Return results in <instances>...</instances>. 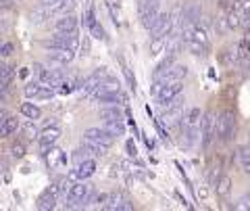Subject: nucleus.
<instances>
[{
  "mask_svg": "<svg viewBox=\"0 0 250 211\" xmlns=\"http://www.w3.org/2000/svg\"><path fill=\"white\" fill-rule=\"evenodd\" d=\"M125 148H127V155H131V157H136V155H138V148H136V144H134V140H127Z\"/></svg>",
  "mask_w": 250,
  "mask_h": 211,
  "instance_id": "obj_41",
  "label": "nucleus"
},
{
  "mask_svg": "<svg viewBox=\"0 0 250 211\" xmlns=\"http://www.w3.org/2000/svg\"><path fill=\"white\" fill-rule=\"evenodd\" d=\"M165 42H167V38H152V42H150V54H161L163 48H165Z\"/></svg>",
  "mask_w": 250,
  "mask_h": 211,
  "instance_id": "obj_35",
  "label": "nucleus"
},
{
  "mask_svg": "<svg viewBox=\"0 0 250 211\" xmlns=\"http://www.w3.org/2000/svg\"><path fill=\"white\" fill-rule=\"evenodd\" d=\"M62 77H65V75H62L61 71H57V69H44V73L40 75V77H38V80H40L44 86H48V88H59V84L62 82Z\"/></svg>",
  "mask_w": 250,
  "mask_h": 211,
  "instance_id": "obj_19",
  "label": "nucleus"
},
{
  "mask_svg": "<svg viewBox=\"0 0 250 211\" xmlns=\"http://www.w3.org/2000/svg\"><path fill=\"white\" fill-rule=\"evenodd\" d=\"M200 138V126H184V146H194Z\"/></svg>",
  "mask_w": 250,
  "mask_h": 211,
  "instance_id": "obj_21",
  "label": "nucleus"
},
{
  "mask_svg": "<svg viewBox=\"0 0 250 211\" xmlns=\"http://www.w3.org/2000/svg\"><path fill=\"white\" fill-rule=\"evenodd\" d=\"M240 165H242V169H244L246 174L250 176V159H246V161H240Z\"/></svg>",
  "mask_w": 250,
  "mask_h": 211,
  "instance_id": "obj_48",
  "label": "nucleus"
},
{
  "mask_svg": "<svg viewBox=\"0 0 250 211\" xmlns=\"http://www.w3.org/2000/svg\"><path fill=\"white\" fill-rule=\"evenodd\" d=\"M17 130H19V119H17V117H13V115H9V117H6V121L0 126V138H9Z\"/></svg>",
  "mask_w": 250,
  "mask_h": 211,
  "instance_id": "obj_23",
  "label": "nucleus"
},
{
  "mask_svg": "<svg viewBox=\"0 0 250 211\" xmlns=\"http://www.w3.org/2000/svg\"><path fill=\"white\" fill-rule=\"evenodd\" d=\"M0 44H2V42H0Z\"/></svg>",
  "mask_w": 250,
  "mask_h": 211,
  "instance_id": "obj_51",
  "label": "nucleus"
},
{
  "mask_svg": "<svg viewBox=\"0 0 250 211\" xmlns=\"http://www.w3.org/2000/svg\"><path fill=\"white\" fill-rule=\"evenodd\" d=\"M46 163H48L50 169H61L67 163V157H65V153H62L61 148L50 146L48 151H46Z\"/></svg>",
  "mask_w": 250,
  "mask_h": 211,
  "instance_id": "obj_17",
  "label": "nucleus"
},
{
  "mask_svg": "<svg viewBox=\"0 0 250 211\" xmlns=\"http://www.w3.org/2000/svg\"><path fill=\"white\" fill-rule=\"evenodd\" d=\"M13 50H15V46L11 42H2L0 44V59H9L13 54Z\"/></svg>",
  "mask_w": 250,
  "mask_h": 211,
  "instance_id": "obj_38",
  "label": "nucleus"
},
{
  "mask_svg": "<svg viewBox=\"0 0 250 211\" xmlns=\"http://www.w3.org/2000/svg\"><path fill=\"white\" fill-rule=\"evenodd\" d=\"M188 75V67L186 65H171V69L161 77V80H154V82H161L163 86L169 84V82H184V77Z\"/></svg>",
  "mask_w": 250,
  "mask_h": 211,
  "instance_id": "obj_16",
  "label": "nucleus"
},
{
  "mask_svg": "<svg viewBox=\"0 0 250 211\" xmlns=\"http://www.w3.org/2000/svg\"><path fill=\"white\" fill-rule=\"evenodd\" d=\"M96 171V161L94 159H83L77 163V167L71 171V178L73 180H88L90 176H94Z\"/></svg>",
  "mask_w": 250,
  "mask_h": 211,
  "instance_id": "obj_14",
  "label": "nucleus"
},
{
  "mask_svg": "<svg viewBox=\"0 0 250 211\" xmlns=\"http://www.w3.org/2000/svg\"><path fill=\"white\" fill-rule=\"evenodd\" d=\"M200 119H202V111L198 107H192L184 115V126H200Z\"/></svg>",
  "mask_w": 250,
  "mask_h": 211,
  "instance_id": "obj_26",
  "label": "nucleus"
},
{
  "mask_svg": "<svg viewBox=\"0 0 250 211\" xmlns=\"http://www.w3.org/2000/svg\"><path fill=\"white\" fill-rule=\"evenodd\" d=\"M236 134V117L231 111H223L217 117V138L221 142H229Z\"/></svg>",
  "mask_w": 250,
  "mask_h": 211,
  "instance_id": "obj_3",
  "label": "nucleus"
},
{
  "mask_svg": "<svg viewBox=\"0 0 250 211\" xmlns=\"http://www.w3.org/2000/svg\"><path fill=\"white\" fill-rule=\"evenodd\" d=\"M198 199H207V186H200L198 188Z\"/></svg>",
  "mask_w": 250,
  "mask_h": 211,
  "instance_id": "obj_49",
  "label": "nucleus"
},
{
  "mask_svg": "<svg viewBox=\"0 0 250 211\" xmlns=\"http://www.w3.org/2000/svg\"><path fill=\"white\" fill-rule=\"evenodd\" d=\"M54 29L57 32H77V17L71 13L61 15V19H57V23H54Z\"/></svg>",
  "mask_w": 250,
  "mask_h": 211,
  "instance_id": "obj_18",
  "label": "nucleus"
},
{
  "mask_svg": "<svg viewBox=\"0 0 250 211\" xmlns=\"http://www.w3.org/2000/svg\"><path fill=\"white\" fill-rule=\"evenodd\" d=\"M83 142L94 144V146H98V148H103V151H106V148H111L115 144V136L108 134L104 128H90V130L83 132Z\"/></svg>",
  "mask_w": 250,
  "mask_h": 211,
  "instance_id": "obj_2",
  "label": "nucleus"
},
{
  "mask_svg": "<svg viewBox=\"0 0 250 211\" xmlns=\"http://www.w3.org/2000/svg\"><path fill=\"white\" fill-rule=\"evenodd\" d=\"M4 71H6V65H4V63H2V61H0V75H2V73H4Z\"/></svg>",
  "mask_w": 250,
  "mask_h": 211,
  "instance_id": "obj_50",
  "label": "nucleus"
},
{
  "mask_svg": "<svg viewBox=\"0 0 250 211\" xmlns=\"http://www.w3.org/2000/svg\"><path fill=\"white\" fill-rule=\"evenodd\" d=\"M75 57V50H69V48H59V46H50L48 48V59L52 61L54 65H67L71 63Z\"/></svg>",
  "mask_w": 250,
  "mask_h": 211,
  "instance_id": "obj_12",
  "label": "nucleus"
},
{
  "mask_svg": "<svg viewBox=\"0 0 250 211\" xmlns=\"http://www.w3.org/2000/svg\"><path fill=\"white\" fill-rule=\"evenodd\" d=\"M59 136H61V130H59L57 126H52V128L46 126V128L42 130V134L38 136V142H40V148H42V151H48L50 146L57 144Z\"/></svg>",
  "mask_w": 250,
  "mask_h": 211,
  "instance_id": "obj_13",
  "label": "nucleus"
},
{
  "mask_svg": "<svg viewBox=\"0 0 250 211\" xmlns=\"http://www.w3.org/2000/svg\"><path fill=\"white\" fill-rule=\"evenodd\" d=\"M57 2L59 0H40V6H44V9H52Z\"/></svg>",
  "mask_w": 250,
  "mask_h": 211,
  "instance_id": "obj_44",
  "label": "nucleus"
},
{
  "mask_svg": "<svg viewBox=\"0 0 250 211\" xmlns=\"http://www.w3.org/2000/svg\"><path fill=\"white\" fill-rule=\"evenodd\" d=\"M31 71H34V75H36V77H40V75L44 73V65H40V63H36L34 67H31Z\"/></svg>",
  "mask_w": 250,
  "mask_h": 211,
  "instance_id": "obj_42",
  "label": "nucleus"
},
{
  "mask_svg": "<svg viewBox=\"0 0 250 211\" xmlns=\"http://www.w3.org/2000/svg\"><path fill=\"white\" fill-rule=\"evenodd\" d=\"M23 92H25L27 98H34V100H48L54 96V90L48 88V86H44L42 82H29Z\"/></svg>",
  "mask_w": 250,
  "mask_h": 211,
  "instance_id": "obj_9",
  "label": "nucleus"
},
{
  "mask_svg": "<svg viewBox=\"0 0 250 211\" xmlns=\"http://www.w3.org/2000/svg\"><path fill=\"white\" fill-rule=\"evenodd\" d=\"M94 194V188H92V184H88V182H83V180H80L77 184H71V188H69V192H67V203H69V209H73V207H77L75 203H88L90 201V197Z\"/></svg>",
  "mask_w": 250,
  "mask_h": 211,
  "instance_id": "obj_1",
  "label": "nucleus"
},
{
  "mask_svg": "<svg viewBox=\"0 0 250 211\" xmlns=\"http://www.w3.org/2000/svg\"><path fill=\"white\" fill-rule=\"evenodd\" d=\"M92 98L96 100V103L100 105H123V103H127V98H125V94H121V90L119 92H100V94H92Z\"/></svg>",
  "mask_w": 250,
  "mask_h": 211,
  "instance_id": "obj_15",
  "label": "nucleus"
},
{
  "mask_svg": "<svg viewBox=\"0 0 250 211\" xmlns=\"http://www.w3.org/2000/svg\"><path fill=\"white\" fill-rule=\"evenodd\" d=\"M73 90H77L75 80H65V77H62V82L59 84V92H61V94H69V92H73Z\"/></svg>",
  "mask_w": 250,
  "mask_h": 211,
  "instance_id": "obj_34",
  "label": "nucleus"
},
{
  "mask_svg": "<svg viewBox=\"0 0 250 211\" xmlns=\"http://www.w3.org/2000/svg\"><path fill=\"white\" fill-rule=\"evenodd\" d=\"M200 13H202V9H200V2H188L186 6H184V11H182V29L184 27H192V25H196L198 23V19H200Z\"/></svg>",
  "mask_w": 250,
  "mask_h": 211,
  "instance_id": "obj_11",
  "label": "nucleus"
},
{
  "mask_svg": "<svg viewBox=\"0 0 250 211\" xmlns=\"http://www.w3.org/2000/svg\"><path fill=\"white\" fill-rule=\"evenodd\" d=\"M173 63H175V52H171L169 57H165V59H163L159 65H156L154 73H152V80H161V77L165 75V73L169 71V69H171V65H173Z\"/></svg>",
  "mask_w": 250,
  "mask_h": 211,
  "instance_id": "obj_22",
  "label": "nucleus"
},
{
  "mask_svg": "<svg viewBox=\"0 0 250 211\" xmlns=\"http://www.w3.org/2000/svg\"><path fill=\"white\" fill-rule=\"evenodd\" d=\"M229 190H231V180L228 176H221L217 182V194L219 197H228Z\"/></svg>",
  "mask_w": 250,
  "mask_h": 211,
  "instance_id": "obj_30",
  "label": "nucleus"
},
{
  "mask_svg": "<svg viewBox=\"0 0 250 211\" xmlns=\"http://www.w3.org/2000/svg\"><path fill=\"white\" fill-rule=\"evenodd\" d=\"M171 29H173V15L161 13L148 32H150V38H167L171 34Z\"/></svg>",
  "mask_w": 250,
  "mask_h": 211,
  "instance_id": "obj_7",
  "label": "nucleus"
},
{
  "mask_svg": "<svg viewBox=\"0 0 250 211\" xmlns=\"http://www.w3.org/2000/svg\"><path fill=\"white\" fill-rule=\"evenodd\" d=\"M161 15V11L159 9H154V11H148V13H144V15H140V23L146 27V29H150L152 25H154V21H156V17Z\"/></svg>",
  "mask_w": 250,
  "mask_h": 211,
  "instance_id": "obj_28",
  "label": "nucleus"
},
{
  "mask_svg": "<svg viewBox=\"0 0 250 211\" xmlns=\"http://www.w3.org/2000/svg\"><path fill=\"white\" fill-rule=\"evenodd\" d=\"M108 201V194L106 192H100V194H94V203H96L98 207H104Z\"/></svg>",
  "mask_w": 250,
  "mask_h": 211,
  "instance_id": "obj_40",
  "label": "nucleus"
},
{
  "mask_svg": "<svg viewBox=\"0 0 250 211\" xmlns=\"http://www.w3.org/2000/svg\"><path fill=\"white\" fill-rule=\"evenodd\" d=\"M182 90H184V82H169L156 92V103L161 107H167L177 94H182Z\"/></svg>",
  "mask_w": 250,
  "mask_h": 211,
  "instance_id": "obj_8",
  "label": "nucleus"
},
{
  "mask_svg": "<svg viewBox=\"0 0 250 211\" xmlns=\"http://www.w3.org/2000/svg\"><path fill=\"white\" fill-rule=\"evenodd\" d=\"M90 32H92V38H96V40H106V32L100 23H94L90 27Z\"/></svg>",
  "mask_w": 250,
  "mask_h": 211,
  "instance_id": "obj_36",
  "label": "nucleus"
},
{
  "mask_svg": "<svg viewBox=\"0 0 250 211\" xmlns=\"http://www.w3.org/2000/svg\"><path fill=\"white\" fill-rule=\"evenodd\" d=\"M11 113L9 111H6V109H0V126H2V123L6 121V117H9Z\"/></svg>",
  "mask_w": 250,
  "mask_h": 211,
  "instance_id": "obj_47",
  "label": "nucleus"
},
{
  "mask_svg": "<svg viewBox=\"0 0 250 211\" xmlns=\"http://www.w3.org/2000/svg\"><path fill=\"white\" fill-rule=\"evenodd\" d=\"M44 46L46 48H50V46H59V48L77 50V46H80V38H77V32H57V36H54L50 42H46Z\"/></svg>",
  "mask_w": 250,
  "mask_h": 211,
  "instance_id": "obj_6",
  "label": "nucleus"
},
{
  "mask_svg": "<svg viewBox=\"0 0 250 211\" xmlns=\"http://www.w3.org/2000/svg\"><path fill=\"white\" fill-rule=\"evenodd\" d=\"M242 27H244V29H246V32L250 34V15H246V17H244V19H242Z\"/></svg>",
  "mask_w": 250,
  "mask_h": 211,
  "instance_id": "obj_45",
  "label": "nucleus"
},
{
  "mask_svg": "<svg viewBox=\"0 0 250 211\" xmlns=\"http://www.w3.org/2000/svg\"><path fill=\"white\" fill-rule=\"evenodd\" d=\"M200 138L202 146H210V142L217 138V115L213 111H207L200 119Z\"/></svg>",
  "mask_w": 250,
  "mask_h": 211,
  "instance_id": "obj_4",
  "label": "nucleus"
},
{
  "mask_svg": "<svg viewBox=\"0 0 250 211\" xmlns=\"http://www.w3.org/2000/svg\"><path fill=\"white\" fill-rule=\"evenodd\" d=\"M85 23H88V27H92L94 23H96V19H94V11H92V9L88 11V15H85Z\"/></svg>",
  "mask_w": 250,
  "mask_h": 211,
  "instance_id": "obj_43",
  "label": "nucleus"
},
{
  "mask_svg": "<svg viewBox=\"0 0 250 211\" xmlns=\"http://www.w3.org/2000/svg\"><path fill=\"white\" fill-rule=\"evenodd\" d=\"M29 17H31V23H44V19L50 17V11L44 9V6H40V9H36L34 13L29 15Z\"/></svg>",
  "mask_w": 250,
  "mask_h": 211,
  "instance_id": "obj_32",
  "label": "nucleus"
},
{
  "mask_svg": "<svg viewBox=\"0 0 250 211\" xmlns=\"http://www.w3.org/2000/svg\"><path fill=\"white\" fill-rule=\"evenodd\" d=\"M190 40H196V42H200V44H207V46H208V36H207L205 25H200V23H196V25L192 27Z\"/></svg>",
  "mask_w": 250,
  "mask_h": 211,
  "instance_id": "obj_27",
  "label": "nucleus"
},
{
  "mask_svg": "<svg viewBox=\"0 0 250 211\" xmlns=\"http://www.w3.org/2000/svg\"><path fill=\"white\" fill-rule=\"evenodd\" d=\"M154 9H159V0H140L138 2V13L140 15H144L148 11H154Z\"/></svg>",
  "mask_w": 250,
  "mask_h": 211,
  "instance_id": "obj_31",
  "label": "nucleus"
},
{
  "mask_svg": "<svg viewBox=\"0 0 250 211\" xmlns=\"http://www.w3.org/2000/svg\"><path fill=\"white\" fill-rule=\"evenodd\" d=\"M103 128L108 132V134H113L115 138L125 134V123H123V119H104V126Z\"/></svg>",
  "mask_w": 250,
  "mask_h": 211,
  "instance_id": "obj_25",
  "label": "nucleus"
},
{
  "mask_svg": "<svg viewBox=\"0 0 250 211\" xmlns=\"http://www.w3.org/2000/svg\"><path fill=\"white\" fill-rule=\"evenodd\" d=\"M59 194H62V192H61V184H54V186H50V188H46V190L40 194V199H38V209H40V211L54 209V207H57Z\"/></svg>",
  "mask_w": 250,
  "mask_h": 211,
  "instance_id": "obj_10",
  "label": "nucleus"
},
{
  "mask_svg": "<svg viewBox=\"0 0 250 211\" xmlns=\"http://www.w3.org/2000/svg\"><path fill=\"white\" fill-rule=\"evenodd\" d=\"M225 19H228V29H238V27L242 25V15H240L236 9L228 11V15H225Z\"/></svg>",
  "mask_w": 250,
  "mask_h": 211,
  "instance_id": "obj_29",
  "label": "nucleus"
},
{
  "mask_svg": "<svg viewBox=\"0 0 250 211\" xmlns=\"http://www.w3.org/2000/svg\"><path fill=\"white\" fill-rule=\"evenodd\" d=\"M11 155L15 159H23V157H25V146H23V142H15L11 146Z\"/></svg>",
  "mask_w": 250,
  "mask_h": 211,
  "instance_id": "obj_37",
  "label": "nucleus"
},
{
  "mask_svg": "<svg viewBox=\"0 0 250 211\" xmlns=\"http://www.w3.org/2000/svg\"><path fill=\"white\" fill-rule=\"evenodd\" d=\"M19 111H21V115L25 117V119H29V121H38L42 117V109L38 107V105H34V103H23L21 107H19Z\"/></svg>",
  "mask_w": 250,
  "mask_h": 211,
  "instance_id": "obj_20",
  "label": "nucleus"
},
{
  "mask_svg": "<svg viewBox=\"0 0 250 211\" xmlns=\"http://www.w3.org/2000/svg\"><path fill=\"white\" fill-rule=\"evenodd\" d=\"M13 2L11 0H0V11H6V9H11Z\"/></svg>",
  "mask_w": 250,
  "mask_h": 211,
  "instance_id": "obj_46",
  "label": "nucleus"
},
{
  "mask_svg": "<svg viewBox=\"0 0 250 211\" xmlns=\"http://www.w3.org/2000/svg\"><path fill=\"white\" fill-rule=\"evenodd\" d=\"M106 77H108L106 69L100 67V69H96V71H92L88 77H83V80L77 84V90H80L82 94H92V92L98 88V84L103 82V80H106Z\"/></svg>",
  "mask_w": 250,
  "mask_h": 211,
  "instance_id": "obj_5",
  "label": "nucleus"
},
{
  "mask_svg": "<svg viewBox=\"0 0 250 211\" xmlns=\"http://www.w3.org/2000/svg\"><path fill=\"white\" fill-rule=\"evenodd\" d=\"M215 29H217V34H225V29H228V19L225 17H219L215 21Z\"/></svg>",
  "mask_w": 250,
  "mask_h": 211,
  "instance_id": "obj_39",
  "label": "nucleus"
},
{
  "mask_svg": "<svg viewBox=\"0 0 250 211\" xmlns=\"http://www.w3.org/2000/svg\"><path fill=\"white\" fill-rule=\"evenodd\" d=\"M100 117L103 119H123V109L121 105H104L100 109Z\"/></svg>",
  "mask_w": 250,
  "mask_h": 211,
  "instance_id": "obj_24",
  "label": "nucleus"
},
{
  "mask_svg": "<svg viewBox=\"0 0 250 211\" xmlns=\"http://www.w3.org/2000/svg\"><path fill=\"white\" fill-rule=\"evenodd\" d=\"M186 46H188V50H190L192 54H196V57H200V54L207 52V44H200L196 40H188Z\"/></svg>",
  "mask_w": 250,
  "mask_h": 211,
  "instance_id": "obj_33",
  "label": "nucleus"
}]
</instances>
